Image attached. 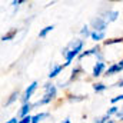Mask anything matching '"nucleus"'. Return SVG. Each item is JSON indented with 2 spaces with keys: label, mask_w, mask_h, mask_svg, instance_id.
<instances>
[{
  "label": "nucleus",
  "mask_w": 123,
  "mask_h": 123,
  "mask_svg": "<svg viewBox=\"0 0 123 123\" xmlns=\"http://www.w3.org/2000/svg\"><path fill=\"white\" fill-rule=\"evenodd\" d=\"M72 46H73L72 50H64V52H63V56L66 57V63H64V66L70 64L72 59H73L74 56L79 55V52H80L82 47H83V42H82V40H74V42L72 43Z\"/></svg>",
  "instance_id": "nucleus-1"
},
{
  "label": "nucleus",
  "mask_w": 123,
  "mask_h": 123,
  "mask_svg": "<svg viewBox=\"0 0 123 123\" xmlns=\"http://www.w3.org/2000/svg\"><path fill=\"white\" fill-rule=\"evenodd\" d=\"M36 89H37V83H36V82H33L30 86L26 89V92H25L23 97H22V100H23V103H25V105L27 103V100L30 99V96L33 94V93H34V90H36Z\"/></svg>",
  "instance_id": "nucleus-2"
},
{
  "label": "nucleus",
  "mask_w": 123,
  "mask_h": 123,
  "mask_svg": "<svg viewBox=\"0 0 123 123\" xmlns=\"http://www.w3.org/2000/svg\"><path fill=\"white\" fill-rule=\"evenodd\" d=\"M93 27L96 29V31H105V29H106V26H107V23H106V20H102L100 17H97V19H94L92 22Z\"/></svg>",
  "instance_id": "nucleus-3"
},
{
  "label": "nucleus",
  "mask_w": 123,
  "mask_h": 123,
  "mask_svg": "<svg viewBox=\"0 0 123 123\" xmlns=\"http://www.w3.org/2000/svg\"><path fill=\"white\" fill-rule=\"evenodd\" d=\"M103 69H105V63L103 62H97L96 64H94V67H93V76H100L102 74V72H103Z\"/></svg>",
  "instance_id": "nucleus-4"
},
{
  "label": "nucleus",
  "mask_w": 123,
  "mask_h": 123,
  "mask_svg": "<svg viewBox=\"0 0 123 123\" xmlns=\"http://www.w3.org/2000/svg\"><path fill=\"white\" fill-rule=\"evenodd\" d=\"M30 109H31V105H30V103H26V105H23V107H22V110H20L19 116H20V117H26Z\"/></svg>",
  "instance_id": "nucleus-5"
},
{
  "label": "nucleus",
  "mask_w": 123,
  "mask_h": 123,
  "mask_svg": "<svg viewBox=\"0 0 123 123\" xmlns=\"http://www.w3.org/2000/svg\"><path fill=\"white\" fill-rule=\"evenodd\" d=\"M122 69H120V66L119 64H113V66H110L107 70H106V76H110V74H113V73H117V72H120Z\"/></svg>",
  "instance_id": "nucleus-6"
},
{
  "label": "nucleus",
  "mask_w": 123,
  "mask_h": 123,
  "mask_svg": "<svg viewBox=\"0 0 123 123\" xmlns=\"http://www.w3.org/2000/svg\"><path fill=\"white\" fill-rule=\"evenodd\" d=\"M46 96H50L52 99L56 96V87L55 86H50V85H46Z\"/></svg>",
  "instance_id": "nucleus-7"
},
{
  "label": "nucleus",
  "mask_w": 123,
  "mask_h": 123,
  "mask_svg": "<svg viewBox=\"0 0 123 123\" xmlns=\"http://www.w3.org/2000/svg\"><path fill=\"white\" fill-rule=\"evenodd\" d=\"M47 116H49L47 113H39V115L33 116V120H31V123H39L42 119H44V117H47Z\"/></svg>",
  "instance_id": "nucleus-8"
},
{
  "label": "nucleus",
  "mask_w": 123,
  "mask_h": 123,
  "mask_svg": "<svg viewBox=\"0 0 123 123\" xmlns=\"http://www.w3.org/2000/svg\"><path fill=\"white\" fill-rule=\"evenodd\" d=\"M90 36H92L93 40H102V39L105 37V31H94Z\"/></svg>",
  "instance_id": "nucleus-9"
},
{
  "label": "nucleus",
  "mask_w": 123,
  "mask_h": 123,
  "mask_svg": "<svg viewBox=\"0 0 123 123\" xmlns=\"http://www.w3.org/2000/svg\"><path fill=\"white\" fill-rule=\"evenodd\" d=\"M117 12H110V13H107V17H106V23L107 22H113V20H116V17H117Z\"/></svg>",
  "instance_id": "nucleus-10"
},
{
  "label": "nucleus",
  "mask_w": 123,
  "mask_h": 123,
  "mask_svg": "<svg viewBox=\"0 0 123 123\" xmlns=\"http://www.w3.org/2000/svg\"><path fill=\"white\" fill-rule=\"evenodd\" d=\"M53 29H55V26H47V27H44L43 30L39 33V36H40V37H46V34H47L49 31H52Z\"/></svg>",
  "instance_id": "nucleus-11"
},
{
  "label": "nucleus",
  "mask_w": 123,
  "mask_h": 123,
  "mask_svg": "<svg viewBox=\"0 0 123 123\" xmlns=\"http://www.w3.org/2000/svg\"><path fill=\"white\" fill-rule=\"evenodd\" d=\"M63 69L62 66H55V69L50 72V74H49V77H55V76H57L59 73H60V70Z\"/></svg>",
  "instance_id": "nucleus-12"
},
{
  "label": "nucleus",
  "mask_w": 123,
  "mask_h": 123,
  "mask_svg": "<svg viewBox=\"0 0 123 123\" xmlns=\"http://www.w3.org/2000/svg\"><path fill=\"white\" fill-rule=\"evenodd\" d=\"M97 50H99V49H97V47H94V49H92V50H87V52L82 53V55H80L79 57L82 59V57H85V56H89V55H93V53H97Z\"/></svg>",
  "instance_id": "nucleus-13"
},
{
  "label": "nucleus",
  "mask_w": 123,
  "mask_h": 123,
  "mask_svg": "<svg viewBox=\"0 0 123 123\" xmlns=\"http://www.w3.org/2000/svg\"><path fill=\"white\" fill-rule=\"evenodd\" d=\"M93 89H94L96 92H103V90L106 89V86H105V85H102V83H99V85H94V86H93Z\"/></svg>",
  "instance_id": "nucleus-14"
},
{
  "label": "nucleus",
  "mask_w": 123,
  "mask_h": 123,
  "mask_svg": "<svg viewBox=\"0 0 123 123\" xmlns=\"http://www.w3.org/2000/svg\"><path fill=\"white\" fill-rule=\"evenodd\" d=\"M14 33H16V30H13L10 34H7V36H3V37H1V40H3V42H7V40H10V39L14 36Z\"/></svg>",
  "instance_id": "nucleus-15"
},
{
  "label": "nucleus",
  "mask_w": 123,
  "mask_h": 123,
  "mask_svg": "<svg viewBox=\"0 0 123 123\" xmlns=\"http://www.w3.org/2000/svg\"><path fill=\"white\" fill-rule=\"evenodd\" d=\"M119 42H123V39H113V40H107L105 43L106 44H112V43H119Z\"/></svg>",
  "instance_id": "nucleus-16"
},
{
  "label": "nucleus",
  "mask_w": 123,
  "mask_h": 123,
  "mask_svg": "<svg viewBox=\"0 0 123 123\" xmlns=\"http://www.w3.org/2000/svg\"><path fill=\"white\" fill-rule=\"evenodd\" d=\"M31 120H33V117L26 116V117H23V119H22V122H20V123H31Z\"/></svg>",
  "instance_id": "nucleus-17"
},
{
  "label": "nucleus",
  "mask_w": 123,
  "mask_h": 123,
  "mask_svg": "<svg viewBox=\"0 0 123 123\" xmlns=\"http://www.w3.org/2000/svg\"><path fill=\"white\" fill-rule=\"evenodd\" d=\"M119 110H117V107H112L109 112H107V116H110V115H115V113H117Z\"/></svg>",
  "instance_id": "nucleus-18"
},
{
  "label": "nucleus",
  "mask_w": 123,
  "mask_h": 123,
  "mask_svg": "<svg viewBox=\"0 0 123 123\" xmlns=\"http://www.w3.org/2000/svg\"><path fill=\"white\" fill-rule=\"evenodd\" d=\"M119 100H123V94H120V96H116V97H113V99H112V103H116V102H119Z\"/></svg>",
  "instance_id": "nucleus-19"
},
{
  "label": "nucleus",
  "mask_w": 123,
  "mask_h": 123,
  "mask_svg": "<svg viewBox=\"0 0 123 123\" xmlns=\"http://www.w3.org/2000/svg\"><path fill=\"white\" fill-rule=\"evenodd\" d=\"M16 96H17V93H13V94H12V97H10V99H9V102H7V103H6V106H9V105H10V103H12V102H13V100H14V99H16Z\"/></svg>",
  "instance_id": "nucleus-20"
},
{
  "label": "nucleus",
  "mask_w": 123,
  "mask_h": 123,
  "mask_svg": "<svg viewBox=\"0 0 123 123\" xmlns=\"http://www.w3.org/2000/svg\"><path fill=\"white\" fill-rule=\"evenodd\" d=\"M82 34H86V36H89V30H87V27H83V29H82Z\"/></svg>",
  "instance_id": "nucleus-21"
},
{
  "label": "nucleus",
  "mask_w": 123,
  "mask_h": 123,
  "mask_svg": "<svg viewBox=\"0 0 123 123\" xmlns=\"http://www.w3.org/2000/svg\"><path fill=\"white\" fill-rule=\"evenodd\" d=\"M96 123H107V122H106L103 117H100V119H97V120H96Z\"/></svg>",
  "instance_id": "nucleus-22"
},
{
  "label": "nucleus",
  "mask_w": 123,
  "mask_h": 123,
  "mask_svg": "<svg viewBox=\"0 0 123 123\" xmlns=\"http://www.w3.org/2000/svg\"><path fill=\"white\" fill-rule=\"evenodd\" d=\"M6 123H19V122H17V119H10V120H7Z\"/></svg>",
  "instance_id": "nucleus-23"
},
{
  "label": "nucleus",
  "mask_w": 123,
  "mask_h": 123,
  "mask_svg": "<svg viewBox=\"0 0 123 123\" xmlns=\"http://www.w3.org/2000/svg\"><path fill=\"white\" fill-rule=\"evenodd\" d=\"M20 3H22V0H19V1H13V4H14V6H17V4H20Z\"/></svg>",
  "instance_id": "nucleus-24"
},
{
  "label": "nucleus",
  "mask_w": 123,
  "mask_h": 123,
  "mask_svg": "<svg viewBox=\"0 0 123 123\" xmlns=\"http://www.w3.org/2000/svg\"><path fill=\"white\" fill-rule=\"evenodd\" d=\"M119 66H120V69L123 70V60H120V63H119Z\"/></svg>",
  "instance_id": "nucleus-25"
},
{
  "label": "nucleus",
  "mask_w": 123,
  "mask_h": 123,
  "mask_svg": "<svg viewBox=\"0 0 123 123\" xmlns=\"http://www.w3.org/2000/svg\"><path fill=\"white\" fill-rule=\"evenodd\" d=\"M63 123H70V120H69V119H66V120H64Z\"/></svg>",
  "instance_id": "nucleus-26"
},
{
  "label": "nucleus",
  "mask_w": 123,
  "mask_h": 123,
  "mask_svg": "<svg viewBox=\"0 0 123 123\" xmlns=\"http://www.w3.org/2000/svg\"><path fill=\"white\" fill-rule=\"evenodd\" d=\"M119 86H123V82H120V83H119Z\"/></svg>",
  "instance_id": "nucleus-27"
},
{
  "label": "nucleus",
  "mask_w": 123,
  "mask_h": 123,
  "mask_svg": "<svg viewBox=\"0 0 123 123\" xmlns=\"http://www.w3.org/2000/svg\"><path fill=\"white\" fill-rule=\"evenodd\" d=\"M107 123H113V122H110V120H109V122H107Z\"/></svg>",
  "instance_id": "nucleus-28"
},
{
  "label": "nucleus",
  "mask_w": 123,
  "mask_h": 123,
  "mask_svg": "<svg viewBox=\"0 0 123 123\" xmlns=\"http://www.w3.org/2000/svg\"><path fill=\"white\" fill-rule=\"evenodd\" d=\"M122 120H123V117H122Z\"/></svg>",
  "instance_id": "nucleus-29"
}]
</instances>
